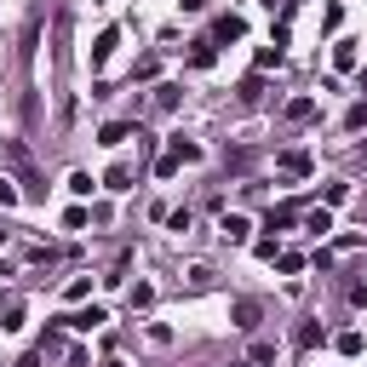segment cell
<instances>
[{
  "label": "cell",
  "instance_id": "cell-1",
  "mask_svg": "<svg viewBox=\"0 0 367 367\" xmlns=\"http://www.w3.org/2000/svg\"><path fill=\"white\" fill-rule=\"evenodd\" d=\"M63 322H69L75 333H92V327H104V322H109V310H104V305H92V310H75V316H63Z\"/></svg>",
  "mask_w": 367,
  "mask_h": 367
},
{
  "label": "cell",
  "instance_id": "cell-2",
  "mask_svg": "<svg viewBox=\"0 0 367 367\" xmlns=\"http://www.w3.org/2000/svg\"><path fill=\"white\" fill-rule=\"evenodd\" d=\"M115 40H121V29H104V35H98V46H92V69H104V63H109Z\"/></svg>",
  "mask_w": 367,
  "mask_h": 367
},
{
  "label": "cell",
  "instance_id": "cell-3",
  "mask_svg": "<svg viewBox=\"0 0 367 367\" xmlns=\"http://www.w3.org/2000/svg\"><path fill=\"white\" fill-rule=\"evenodd\" d=\"M310 167H316V161H310L305 150H287V155H281V172H293V178H305Z\"/></svg>",
  "mask_w": 367,
  "mask_h": 367
},
{
  "label": "cell",
  "instance_id": "cell-4",
  "mask_svg": "<svg viewBox=\"0 0 367 367\" xmlns=\"http://www.w3.org/2000/svg\"><path fill=\"white\" fill-rule=\"evenodd\" d=\"M241 35H247L241 18H218V23H213V40H241Z\"/></svg>",
  "mask_w": 367,
  "mask_h": 367
},
{
  "label": "cell",
  "instance_id": "cell-5",
  "mask_svg": "<svg viewBox=\"0 0 367 367\" xmlns=\"http://www.w3.org/2000/svg\"><path fill=\"white\" fill-rule=\"evenodd\" d=\"M218 230H224V241H247V230H252V224H247L241 213H224V224H218Z\"/></svg>",
  "mask_w": 367,
  "mask_h": 367
},
{
  "label": "cell",
  "instance_id": "cell-6",
  "mask_svg": "<svg viewBox=\"0 0 367 367\" xmlns=\"http://www.w3.org/2000/svg\"><path fill=\"white\" fill-rule=\"evenodd\" d=\"M235 327H259V298H235Z\"/></svg>",
  "mask_w": 367,
  "mask_h": 367
},
{
  "label": "cell",
  "instance_id": "cell-7",
  "mask_svg": "<svg viewBox=\"0 0 367 367\" xmlns=\"http://www.w3.org/2000/svg\"><path fill=\"white\" fill-rule=\"evenodd\" d=\"M126 138H132V126H126V121H109L104 132H98V143H109V150H115V143H126Z\"/></svg>",
  "mask_w": 367,
  "mask_h": 367
},
{
  "label": "cell",
  "instance_id": "cell-8",
  "mask_svg": "<svg viewBox=\"0 0 367 367\" xmlns=\"http://www.w3.org/2000/svg\"><path fill=\"white\" fill-rule=\"evenodd\" d=\"M333 63H339V69H356V40H339V46H333Z\"/></svg>",
  "mask_w": 367,
  "mask_h": 367
},
{
  "label": "cell",
  "instance_id": "cell-9",
  "mask_svg": "<svg viewBox=\"0 0 367 367\" xmlns=\"http://www.w3.org/2000/svg\"><path fill=\"white\" fill-rule=\"evenodd\" d=\"M0 327H6V333L23 327V305H18V298H6V316H0Z\"/></svg>",
  "mask_w": 367,
  "mask_h": 367
},
{
  "label": "cell",
  "instance_id": "cell-10",
  "mask_svg": "<svg viewBox=\"0 0 367 367\" xmlns=\"http://www.w3.org/2000/svg\"><path fill=\"white\" fill-rule=\"evenodd\" d=\"M109 189H115V196H121V189H132V167H126V161L109 167Z\"/></svg>",
  "mask_w": 367,
  "mask_h": 367
},
{
  "label": "cell",
  "instance_id": "cell-11",
  "mask_svg": "<svg viewBox=\"0 0 367 367\" xmlns=\"http://www.w3.org/2000/svg\"><path fill=\"white\" fill-rule=\"evenodd\" d=\"M316 115V98H293L287 104V121H310Z\"/></svg>",
  "mask_w": 367,
  "mask_h": 367
},
{
  "label": "cell",
  "instance_id": "cell-12",
  "mask_svg": "<svg viewBox=\"0 0 367 367\" xmlns=\"http://www.w3.org/2000/svg\"><path fill=\"white\" fill-rule=\"evenodd\" d=\"M305 230H316V235H327V230H333V213H327V206H322V213H305Z\"/></svg>",
  "mask_w": 367,
  "mask_h": 367
},
{
  "label": "cell",
  "instance_id": "cell-13",
  "mask_svg": "<svg viewBox=\"0 0 367 367\" xmlns=\"http://www.w3.org/2000/svg\"><path fill=\"white\" fill-rule=\"evenodd\" d=\"M213 58H218V52H213V40H196V52H189V63H196V69H206Z\"/></svg>",
  "mask_w": 367,
  "mask_h": 367
},
{
  "label": "cell",
  "instance_id": "cell-14",
  "mask_svg": "<svg viewBox=\"0 0 367 367\" xmlns=\"http://www.w3.org/2000/svg\"><path fill=\"white\" fill-rule=\"evenodd\" d=\"M86 218H92L86 206H69V213H63V230H86Z\"/></svg>",
  "mask_w": 367,
  "mask_h": 367
},
{
  "label": "cell",
  "instance_id": "cell-15",
  "mask_svg": "<svg viewBox=\"0 0 367 367\" xmlns=\"http://www.w3.org/2000/svg\"><path fill=\"white\" fill-rule=\"evenodd\" d=\"M143 305H155V287H150V281L132 287V310H143Z\"/></svg>",
  "mask_w": 367,
  "mask_h": 367
},
{
  "label": "cell",
  "instance_id": "cell-16",
  "mask_svg": "<svg viewBox=\"0 0 367 367\" xmlns=\"http://www.w3.org/2000/svg\"><path fill=\"white\" fill-rule=\"evenodd\" d=\"M69 189L75 196H92V172H69Z\"/></svg>",
  "mask_w": 367,
  "mask_h": 367
},
{
  "label": "cell",
  "instance_id": "cell-17",
  "mask_svg": "<svg viewBox=\"0 0 367 367\" xmlns=\"http://www.w3.org/2000/svg\"><path fill=\"white\" fill-rule=\"evenodd\" d=\"M298 344H305V350H310V344H322V327L305 322V327H298Z\"/></svg>",
  "mask_w": 367,
  "mask_h": 367
},
{
  "label": "cell",
  "instance_id": "cell-18",
  "mask_svg": "<svg viewBox=\"0 0 367 367\" xmlns=\"http://www.w3.org/2000/svg\"><path fill=\"white\" fill-rule=\"evenodd\" d=\"M270 63H281V46H276V40L259 46V69H270Z\"/></svg>",
  "mask_w": 367,
  "mask_h": 367
},
{
  "label": "cell",
  "instance_id": "cell-19",
  "mask_svg": "<svg viewBox=\"0 0 367 367\" xmlns=\"http://www.w3.org/2000/svg\"><path fill=\"white\" fill-rule=\"evenodd\" d=\"M178 167H184V161H178V155H172V150L161 155V161H155V172H161V178H172V172H178Z\"/></svg>",
  "mask_w": 367,
  "mask_h": 367
},
{
  "label": "cell",
  "instance_id": "cell-20",
  "mask_svg": "<svg viewBox=\"0 0 367 367\" xmlns=\"http://www.w3.org/2000/svg\"><path fill=\"white\" fill-rule=\"evenodd\" d=\"M0 206H18V189H12V178L0 172Z\"/></svg>",
  "mask_w": 367,
  "mask_h": 367
},
{
  "label": "cell",
  "instance_id": "cell-21",
  "mask_svg": "<svg viewBox=\"0 0 367 367\" xmlns=\"http://www.w3.org/2000/svg\"><path fill=\"white\" fill-rule=\"evenodd\" d=\"M270 362H276V350H270V344H252V367H270Z\"/></svg>",
  "mask_w": 367,
  "mask_h": 367
},
{
  "label": "cell",
  "instance_id": "cell-22",
  "mask_svg": "<svg viewBox=\"0 0 367 367\" xmlns=\"http://www.w3.org/2000/svg\"><path fill=\"white\" fill-rule=\"evenodd\" d=\"M362 167H367V150H362Z\"/></svg>",
  "mask_w": 367,
  "mask_h": 367
}]
</instances>
